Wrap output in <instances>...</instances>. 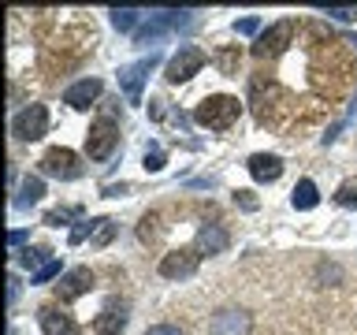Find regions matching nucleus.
Segmentation results:
<instances>
[{
  "mask_svg": "<svg viewBox=\"0 0 357 335\" xmlns=\"http://www.w3.org/2000/svg\"><path fill=\"white\" fill-rule=\"evenodd\" d=\"M238 116H242V100L231 94H212L194 108V119L208 131H231L238 123Z\"/></svg>",
  "mask_w": 357,
  "mask_h": 335,
  "instance_id": "1",
  "label": "nucleus"
},
{
  "mask_svg": "<svg viewBox=\"0 0 357 335\" xmlns=\"http://www.w3.org/2000/svg\"><path fill=\"white\" fill-rule=\"evenodd\" d=\"M38 168H41V175H52V179L71 183V179L82 175V156H78L75 149H67V145H52V149H45Z\"/></svg>",
  "mask_w": 357,
  "mask_h": 335,
  "instance_id": "2",
  "label": "nucleus"
},
{
  "mask_svg": "<svg viewBox=\"0 0 357 335\" xmlns=\"http://www.w3.org/2000/svg\"><path fill=\"white\" fill-rule=\"evenodd\" d=\"M205 49H201V45H178V52L172 56V60H167V67H164V78L172 86H178V82H190V78H194L201 67H205Z\"/></svg>",
  "mask_w": 357,
  "mask_h": 335,
  "instance_id": "3",
  "label": "nucleus"
},
{
  "mask_svg": "<svg viewBox=\"0 0 357 335\" xmlns=\"http://www.w3.org/2000/svg\"><path fill=\"white\" fill-rule=\"evenodd\" d=\"M294 34H298V19H279V22H272V27L261 30V38L253 41V56H257V60L279 56L290 41H294Z\"/></svg>",
  "mask_w": 357,
  "mask_h": 335,
  "instance_id": "4",
  "label": "nucleus"
},
{
  "mask_svg": "<svg viewBox=\"0 0 357 335\" xmlns=\"http://www.w3.org/2000/svg\"><path fill=\"white\" fill-rule=\"evenodd\" d=\"M116 145H119V127L108 116H100L93 127H89V134H86V156L89 161H108Z\"/></svg>",
  "mask_w": 357,
  "mask_h": 335,
  "instance_id": "5",
  "label": "nucleus"
},
{
  "mask_svg": "<svg viewBox=\"0 0 357 335\" xmlns=\"http://www.w3.org/2000/svg\"><path fill=\"white\" fill-rule=\"evenodd\" d=\"M190 15H194V11H153V15L145 19V27H142L138 34H134V41H138V45H153L156 38H164L167 30L186 27Z\"/></svg>",
  "mask_w": 357,
  "mask_h": 335,
  "instance_id": "6",
  "label": "nucleus"
},
{
  "mask_svg": "<svg viewBox=\"0 0 357 335\" xmlns=\"http://www.w3.org/2000/svg\"><path fill=\"white\" fill-rule=\"evenodd\" d=\"M45 131H49V108L45 105H26L15 119H11V134H15L19 142H38Z\"/></svg>",
  "mask_w": 357,
  "mask_h": 335,
  "instance_id": "7",
  "label": "nucleus"
},
{
  "mask_svg": "<svg viewBox=\"0 0 357 335\" xmlns=\"http://www.w3.org/2000/svg\"><path fill=\"white\" fill-rule=\"evenodd\" d=\"M197 265H201V250H197V246H178V250L160 257V276L164 279H186V276L197 272Z\"/></svg>",
  "mask_w": 357,
  "mask_h": 335,
  "instance_id": "8",
  "label": "nucleus"
},
{
  "mask_svg": "<svg viewBox=\"0 0 357 335\" xmlns=\"http://www.w3.org/2000/svg\"><path fill=\"white\" fill-rule=\"evenodd\" d=\"M153 67H156V56L153 52L145 56V60H138V64L119 67V86H123V94H127L130 105H142V86H145V78H149Z\"/></svg>",
  "mask_w": 357,
  "mask_h": 335,
  "instance_id": "9",
  "label": "nucleus"
},
{
  "mask_svg": "<svg viewBox=\"0 0 357 335\" xmlns=\"http://www.w3.org/2000/svg\"><path fill=\"white\" fill-rule=\"evenodd\" d=\"M127 320H130V306L119 302V298H112V302H105V309L93 317V332L97 335H123L127 332Z\"/></svg>",
  "mask_w": 357,
  "mask_h": 335,
  "instance_id": "10",
  "label": "nucleus"
},
{
  "mask_svg": "<svg viewBox=\"0 0 357 335\" xmlns=\"http://www.w3.org/2000/svg\"><path fill=\"white\" fill-rule=\"evenodd\" d=\"M89 290H93V272H89L86 265H78V268L60 276V283H56V302H75V298L89 295Z\"/></svg>",
  "mask_w": 357,
  "mask_h": 335,
  "instance_id": "11",
  "label": "nucleus"
},
{
  "mask_svg": "<svg viewBox=\"0 0 357 335\" xmlns=\"http://www.w3.org/2000/svg\"><path fill=\"white\" fill-rule=\"evenodd\" d=\"M253 320L245 309H216L208 320V335H250Z\"/></svg>",
  "mask_w": 357,
  "mask_h": 335,
  "instance_id": "12",
  "label": "nucleus"
},
{
  "mask_svg": "<svg viewBox=\"0 0 357 335\" xmlns=\"http://www.w3.org/2000/svg\"><path fill=\"white\" fill-rule=\"evenodd\" d=\"M38 320H41L45 335H82V332H78V324L71 320V313H63L60 306H41Z\"/></svg>",
  "mask_w": 357,
  "mask_h": 335,
  "instance_id": "13",
  "label": "nucleus"
},
{
  "mask_svg": "<svg viewBox=\"0 0 357 335\" xmlns=\"http://www.w3.org/2000/svg\"><path fill=\"white\" fill-rule=\"evenodd\" d=\"M100 78H78V82H71L63 89V105H71V108H89L93 100L100 97Z\"/></svg>",
  "mask_w": 357,
  "mask_h": 335,
  "instance_id": "14",
  "label": "nucleus"
},
{
  "mask_svg": "<svg viewBox=\"0 0 357 335\" xmlns=\"http://www.w3.org/2000/svg\"><path fill=\"white\" fill-rule=\"evenodd\" d=\"M245 168H250V175L257 179V183H275V179L283 175V156H275V153H253Z\"/></svg>",
  "mask_w": 357,
  "mask_h": 335,
  "instance_id": "15",
  "label": "nucleus"
},
{
  "mask_svg": "<svg viewBox=\"0 0 357 335\" xmlns=\"http://www.w3.org/2000/svg\"><path fill=\"white\" fill-rule=\"evenodd\" d=\"M231 246V234L220 228V223H201V231H197V250H201V257H212V253H223Z\"/></svg>",
  "mask_w": 357,
  "mask_h": 335,
  "instance_id": "16",
  "label": "nucleus"
},
{
  "mask_svg": "<svg viewBox=\"0 0 357 335\" xmlns=\"http://www.w3.org/2000/svg\"><path fill=\"white\" fill-rule=\"evenodd\" d=\"M45 198V183L38 175H26L22 179V186H19V194H15V201H11V205L15 209H30V205H38V201Z\"/></svg>",
  "mask_w": 357,
  "mask_h": 335,
  "instance_id": "17",
  "label": "nucleus"
},
{
  "mask_svg": "<svg viewBox=\"0 0 357 335\" xmlns=\"http://www.w3.org/2000/svg\"><path fill=\"white\" fill-rule=\"evenodd\" d=\"M290 201H294V209H301V212L317 209V201H320L317 183H312V179H301V183L294 186V194H290Z\"/></svg>",
  "mask_w": 357,
  "mask_h": 335,
  "instance_id": "18",
  "label": "nucleus"
},
{
  "mask_svg": "<svg viewBox=\"0 0 357 335\" xmlns=\"http://www.w3.org/2000/svg\"><path fill=\"white\" fill-rule=\"evenodd\" d=\"M142 19H145V11H138V8H116V11H112V27L123 30V34H130ZM134 34H138V30H134Z\"/></svg>",
  "mask_w": 357,
  "mask_h": 335,
  "instance_id": "19",
  "label": "nucleus"
},
{
  "mask_svg": "<svg viewBox=\"0 0 357 335\" xmlns=\"http://www.w3.org/2000/svg\"><path fill=\"white\" fill-rule=\"evenodd\" d=\"M19 261L26 265V268H33V272H38V268H45L52 261V250H45V246H26V250L19 253Z\"/></svg>",
  "mask_w": 357,
  "mask_h": 335,
  "instance_id": "20",
  "label": "nucleus"
},
{
  "mask_svg": "<svg viewBox=\"0 0 357 335\" xmlns=\"http://www.w3.org/2000/svg\"><path fill=\"white\" fill-rule=\"evenodd\" d=\"M112 234H116V223L112 220H93V234H89V239H93V246H108L112 242Z\"/></svg>",
  "mask_w": 357,
  "mask_h": 335,
  "instance_id": "21",
  "label": "nucleus"
},
{
  "mask_svg": "<svg viewBox=\"0 0 357 335\" xmlns=\"http://www.w3.org/2000/svg\"><path fill=\"white\" fill-rule=\"evenodd\" d=\"M335 205H342V209H357V183H342L339 190H335Z\"/></svg>",
  "mask_w": 357,
  "mask_h": 335,
  "instance_id": "22",
  "label": "nucleus"
},
{
  "mask_svg": "<svg viewBox=\"0 0 357 335\" xmlns=\"http://www.w3.org/2000/svg\"><path fill=\"white\" fill-rule=\"evenodd\" d=\"M56 276H63V272H60V261L52 257V261L45 265V268H38V272H30V283H49V279H56Z\"/></svg>",
  "mask_w": 357,
  "mask_h": 335,
  "instance_id": "23",
  "label": "nucleus"
},
{
  "mask_svg": "<svg viewBox=\"0 0 357 335\" xmlns=\"http://www.w3.org/2000/svg\"><path fill=\"white\" fill-rule=\"evenodd\" d=\"M324 15H331V19H339V22H354L357 19V8H328Z\"/></svg>",
  "mask_w": 357,
  "mask_h": 335,
  "instance_id": "24",
  "label": "nucleus"
},
{
  "mask_svg": "<svg viewBox=\"0 0 357 335\" xmlns=\"http://www.w3.org/2000/svg\"><path fill=\"white\" fill-rule=\"evenodd\" d=\"M145 168H149V172H160V168H164V153L149 149V153H145Z\"/></svg>",
  "mask_w": 357,
  "mask_h": 335,
  "instance_id": "25",
  "label": "nucleus"
},
{
  "mask_svg": "<svg viewBox=\"0 0 357 335\" xmlns=\"http://www.w3.org/2000/svg\"><path fill=\"white\" fill-rule=\"evenodd\" d=\"M234 30H238V34H257V30H261V19H257V15H250V19L234 22Z\"/></svg>",
  "mask_w": 357,
  "mask_h": 335,
  "instance_id": "26",
  "label": "nucleus"
},
{
  "mask_svg": "<svg viewBox=\"0 0 357 335\" xmlns=\"http://www.w3.org/2000/svg\"><path fill=\"white\" fill-rule=\"evenodd\" d=\"M67 216H78V209H60V212H49V216H45V223H56V228H60V223H63Z\"/></svg>",
  "mask_w": 357,
  "mask_h": 335,
  "instance_id": "27",
  "label": "nucleus"
},
{
  "mask_svg": "<svg viewBox=\"0 0 357 335\" xmlns=\"http://www.w3.org/2000/svg\"><path fill=\"white\" fill-rule=\"evenodd\" d=\"M145 335H183V332L175 324H153V328H145Z\"/></svg>",
  "mask_w": 357,
  "mask_h": 335,
  "instance_id": "28",
  "label": "nucleus"
},
{
  "mask_svg": "<svg viewBox=\"0 0 357 335\" xmlns=\"http://www.w3.org/2000/svg\"><path fill=\"white\" fill-rule=\"evenodd\" d=\"M234 201H238L242 209H257V201H253L250 194H245V190H238V194H234Z\"/></svg>",
  "mask_w": 357,
  "mask_h": 335,
  "instance_id": "29",
  "label": "nucleus"
},
{
  "mask_svg": "<svg viewBox=\"0 0 357 335\" xmlns=\"http://www.w3.org/2000/svg\"><path fill=\"white\" fill-rule=\"evenodd\" d=\"M15 295H19V283H15V276H8V306L15 302Z\"/></svg>",
  "mask_w": 357,
  "mask_h": 335,
  "instance_id": "30",
  "label": "nucleus"
},
{
  "mask_svg": "<svg viewBox=\"0 0 357 335\" xmlns=\"http://www.w3.org/2000/svg\"><path fill=\"white\" fill-rule=\"evenodd\" d=\"M22 239H26V231H11V234H8V242H11V250H15V246H22Z\"/></svg>",
  "mask_w": 357,
  "mask_h": 335,
  "instance_id": "31",
  "label": "nucleus"
}]
</instances>
